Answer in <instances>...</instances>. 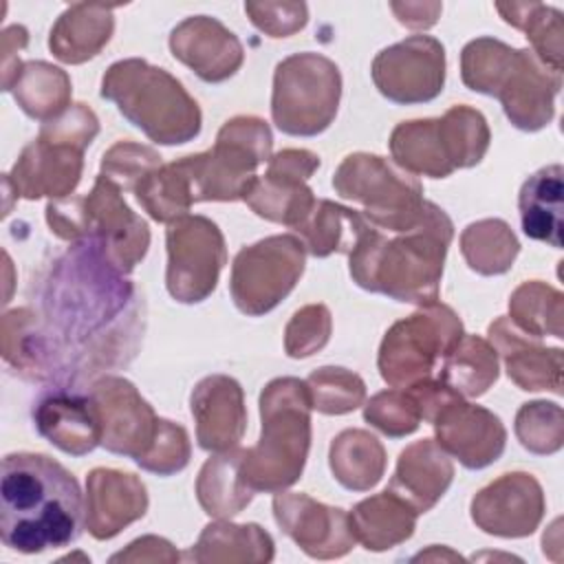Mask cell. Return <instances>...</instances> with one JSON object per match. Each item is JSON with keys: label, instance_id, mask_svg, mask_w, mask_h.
<instances>
[{"label": "cell", "instance_id": "obj_1", "mask_svg": "<svg viewBox=\"0 0 564 564\" xmlns=\"http://www.w3.org/2000/svg\"><path fill=\"white\" fill-rule=\"evenodd\" d=\"M40 326L55 352L59 381L126 366L143 337L134 284L90 238L57 256L40 289Z\"/></svg>", "mask_w": 564, "mask_h": 564}, {"label": "cell", "instance_id": "obj_2", "mask_svg": "<svg viewBox=\"0 0 564 564\" xmlns=\"http://www.w3.org/2000/svg\"><path fill=\"white\" fill-rule=\"evenodd\" d=\"M84 527L77 478L46 454L2 458L0 538L18 553H42L75 542Z\"/></svg>", "mask_w": 564, "mask_h": 564}, {"label": "cell", "instance_id": "obj_3", "mask_svg": "<svg viewBox=\"0 0 564 564\" xmlns=\"http://www.w3.org/2000/svg\"><path fill=\"white\" fill-rule=\"evenodd\" d=\"M454 238L449 216L427 200L421 220L394 238L372 227L348 253L357 286L397 302L430 304L438 300L443 262Z\"/></svg>", "mask_w": 564, "mask_h": 564}, {"label": "cell", "instance_id": "obj_4", "mask_svg": "<svg viewBox=\"0 0 564 564\" xmlns=\"http://www.w3.org/2000/svg\"><path fill=\"white\" fill-rule=\"evenodd\" d=\"M460 75L469 90L496 97L509 121L524 132L549 126L555 115L562 73L546 68L529 48L476 37L463 48Z\"/></svg>", "mask_w": 564, "mask_h": 564}, {"label": "cell", "instance_id": "obj_5", "mask_svg": "<svg viewBox=\"0 0 564 564\" xmlns=\"http://www.w3.org/2000/svg\"><path fill=\"white\" fill-rule=\"evenodd\" d=\"M311 410L306 381L280 377L267 383L260 394L262 432L240 463L242 480L253 494H278L297 482L311 447Z\"/></svg>", "mask_w": 564, "mask_h": 564}, {"label": "cell", "instance_id": "obj_6", "mask_svg": "<svg viewBox=\"0 0 564 564\" xmlns=\"http://www.w3.org/2000/svg\"><path fill=\"white\" fill-rule=\"evenodd\" d=\"M101 97L156 143L178 145L200 132L203 115L196 99L165 68L141 57L115 62L101 79Z\"/></svg>", "mask_w": 564, "mask_h": 564}, {"label": "cell", "instance_id": "obj_7", "mask_svg": "<svg viewBox=\"0 0 564 564\" xmlns=\"http://www.w3.org/2000/svg\"><path fill=\"white\" fill-rule=\"evenodd\" d=\"M489 139L482 112L452 106L443 117L399 123L390 134V152L394 163L410 174L445 178L454 170L478 165Z\"/></svg>", "mask_w": 564, "mask_h": 564}, {"label": "cell", "instance_id": "obj_8", "mask_svg": "<svg viewBox=\"0 0 564 564\" xmlns=\"http://www.w3.org/2000/svg\"><path fill=\"white\" fill-rule=\"evenodd\" d=\"M271 130L258 117H234L218 130L214 148L176 161L192 200H245L260 163L271 159Z\"/></svg>", "mask_w": 564, "mask_h": 564}, {"label": "cell", "instance_id": "obj_9", "mask_svg": "<svg viewBox=\"0 0 564 564\" xmlns=\"http://www.w3.org/2000/svg\"><path fill=\"white\" fill-rule=\"evenodd\" d=\"M333 187L341 198L359 203L372 227L394 234L412 229L427 205L414 174L368 152L348 154L333 174Z\"/></svg>", "mask_w": 564, "mask_h": 564}, {"label": "cell", "instance_id": "obj_10", "mask_svg": "<svg viewBox=\"0 0 564 564\" xmlns=\"http://www.w3.org/2000/svg\"><path fill=\"white\" fill-rule=\"evenodd\" d=\"M339 97L341 75L333 59L311 51L289 55L273 73V123L291 137H315L333 123Z\"/></svg>", "mask_w": 564, "mask_h": 564}, {"label": "cell", "instance_id": "obj_11", "mask_svg": "<svg viewBox=\"0 0 564 564\" xmlns=\"http://www.w3.org/2000/svg\"><path fill=\"white\" fill-rule=\"evenodd\" d=\"M463 335V322L449 306L423 304L388 328L377 359L383 381L390 388H410L427 379Z\"/></svg>", "mask_w": 564, "mask_h": 564}, {"label": "cell", "instance_id": "obj_12", "mask_svg": "<svg viewBox=\"0 0 564 564\" xmlns=\"http://www.w3.org/2000/svg\"><path fill=\"white\" fill-rule=\"evenodd\" d=\"M304 245L280 234L242 247L231 264L229 291L236 308L258 317L273 311L297 284L304 271Z\"/></svg>", "mask_w": 564, "mask_h": 564}, {"label": "cell", "instance_id": "obj_13", "mask_svg": "<svg viewBox=\"0 0 564 564\" xmlns=\"http://www.w3.org/2000/svg\"><path fill=\"white\" fill-rule=\"evenodd\" d=\"M165 286L176 302L196 304L212 295L227 262L225 238L205 216H183L167 225Z\"/></svg>", "mask_w": 564, "mask_h": 564}, {"label": "cell", "instance_id": "obj_14", "mask_svg": "<svg viewBox=\"0 0 564 564\" xmlns=\"http://www.w3.org/2000/svg\"><path fill=\"white\" fill-rule=\"evenodd\" d=\"M79 240H95L104 256L126 275L143 260L150 247L148 223L126 205L121 189L101 174L90 194L79 196Z\"/></svg>", "mask_w": 564, "mask_h": 564}, {"label": "cell", "instance_id": "obj_15", "mask_svg": "<svg viewBox=\"0 0 564 564\" xmlns=\"http://www.w3.org/2000/svg\"><path fill=\"white\" fill-rule=\"evenodd\" d=\"M377 90L394 104H427L445 84V46L432 35H410L377 53L370 66Z\"/></svg>", "mask_w": 564, "mask_h": 564}, {"label": "cell", "instance_id": "obj_16", "mask_svg": "<svg viewBox=\"0 0 564 564\" xmlns=\"http://www.w3.org/2000/svg\"><path fill=\"white\" fill-rule=\"evenodd\" d=\"M319 167V156L311 150H282L269 159L264 176H256L245 203L271 223L295 229L315 207L313 189L306 185Z\"/></svg>", "mask_w": 564, "mask_h": 564}, {"label": "cell", "instance_id": "obj_17", "mask_svg": "<svg viewBox=\"0 0 564 564\" xmlns=\"http://www.w3.org/2000/svg\"><path fill=\"white\" fill-rule=\"evenodd\" d=\"M101 421V447L132 458L145 456L159 432V416L139 394L134 383L123 377L104 375L88 390Z\"/></svg>", "mask_w": 564, "mask_h": 564}, {"label": "cell", "instance_id": "obj_18", "mask_svg": "<svg viewBox=\"0 0 564 564\" xmlns=\"http://www.w3.org/2000/svg\"><path fill=\"white\" fill-rule=\"evenodd\" d=\"M542 516V487L527 471L502 474L471 500L474 524L498 538H527L540 527Z\"/></svg>", "mask_w": 564, "mask_h": 564}, {"label": "cell", "instance_id": "obj_19", "mask_svg": "<svg viewBox=\"0 0 564 564\" xmlns=\"http://www.w3.org/2000/svg\"><path fill=\"white\" fill-rule=\"evenodd\" d=\"M273 516L280 529L311 557H341L355 546L348 513L306 494H275Z\"/></svg>", "mask_w": 564, "mask_h": 564}, {"label": "cell", "instance_id": "obj_20", "mask_svg": "<svg viewBox=\"0 0 564 564\" xmlns=\"http://www.w3.org/2000/svg\"><path fill=\"white\" fill-rule=\"evenodd\" d=\"M432 425L436 443L467 469H482L505 452L507 430L502 421L487 408L467 403L463 397L445 403L432 419Z\"/></svg>", "mask_w": 564, "mask_h": 564}, {"label": "cell", "instance_id": "obj_21", "mask_svg": "<svg viewBox=\"0 0 564 564\" xmlns=\"http://www.w3.org/2000/svg\"><path fill=\"white\" fill-rule=\"evenodd\" d=\"M84 167V150L64 141L40 137L31 141L4 181L13 187L15 196L37 200L66 198L77 187Z\"/></svg>", "mask_w": 564, "mask_h": 564}, {"label": "cell", "instance_id": "obj_22", "mask_svg": "<svg viewBox=\"0 0 564 564\" xmlns=\"http://www.w3.org/2000/svg\"><path fill=\"white\" fill-rule=\"evenodd\" d=\"M33 423L42 438L70 456L90 454L101 445V421L90 392L57 386L33 408Z\"/></svg>", "mask_w": 564, "mask_h": 564}, {"label": "cell", "instance_id": "obj_23", "mask_svg": "<svg viewBox=\"0 0 564 564\" xmlns=\"http://www.w3.org/2000/svg\"><path fill=\"white\" fill-rule=\"evenodd\" d=\"M170 51L209 84L229 79L245 62L236 33L209 15H192L176 24L170 33Z\"/></svg>", "mask_w": 564, "mask_h": 564}, {"label": "cell", "instance_id": "obj_24", "mask_svg": "<svg viewBox=\"0 0 564 564\" xmlns=\"http://www.w3.org/2000/svg\"><path fill=\"white\" fill-rule=\"evenodd\" d=\"M148 509L145 485L128 471L97 467L86 478L84 524L95 540H110L143 518Z\"/></svg>", "mask_w": 564, "mask_h": 564}, {"label": "cell", "instance_id": "obj_25", "mask_svg": "<svg viewBox=\"0 0 564 564\" xmlns=\"http://www.w3.org/2000/svg\"><path fill=\"white\" fill-rule=\"evenodd\" d=\"M192 414L196 421V441L205 452L234 449L247 430V410L242 388L227 375H212L192 390Z\"/></svg>", "mask_w": 564, "mask_h": 564}, {"label": "cell", "instance_id": "obj_26", "mask_svg": "<svg viewBox=\"0 0 564 564\" xmlns=\"http://www.w3.org/2000/svg\"><path fill=\"white\" fill-rule=\"evenodd\" d=\"M489 344L502 355L509 379L520 390L562 392V350L549 348L513 326L509 317H498L489 326Z\"/></svg>", "mask_w": 564, "mask_h": 564}, {"label": "cell", "instance_id": "obj_27", "mask_svg": "<svg viewBox=\"0 0 564 564\" xmlns=\"http://www.w3.org/2000/svg\"><path fill=\"white\" fill-rule=\"evenodd\" d=\"M452 478L454 465L447 452L436 441L423 438L399 454L388 489L405 500L416 513H425L443 498Z\"/></svg>", "mask_w": 564, "mask_h": 564}, {"label": "cell", "instance_id": "obj_28", "mask_svg": "<svg viewBox=\"0 0 564 564\" xmlns=\"http://www.w3.org/2000/svg\"><path fill=\"white\" fill-rule=\"evenodd\" d=\"M112 4L75 2L57 18L48 35L51 53L64 64H84L99 55L115 31Z\"/></svg>", "mask_w": 564, "mask_h": 564}, {"label": "cell", "instance_id": "obj_29", "mask_svg": "<svg viewBox=\"0 0 564 564\" xmlns=\"http://www.w3.org/2000/svg\"><path fill=\"white\" fill-rule=\"evenodd\" d=\"M522 231L531 240L562 249V212H564V170L560 163L540 167L531 174L518 196Z\"/></svg>", "mask_w": 564, "mask_h": 564}, {"label": "cell", "instance_id": "obj_30", "mask_svg": "<svg viewBox=\"0 0 564 564\" xmlns=\"http://www.w3.org/2000/svg\"><path fill=\"white\" fill-rule=\"evenodd\" d=\"M416 511L390 489L370 496L348 511L355 540L368 551H386L405 542L416 527Z\"/></svg>", "mask_w": 564, "mask_h": 564}, {"label": "cell", "instance_id": "obj_31", "mask_svg": "<svg viewBox=\"0 0 564 564\" xmlns=\"http://www.w3.org/2000/svg\"><path fill=\"white\" fill-rule=\"evenodd\" d=\"M370 229V223L355 209L333 200H315L311 214L293 229L300 234L304 249L315 258L330 253H350L359 238Z\"/></svg>", "mask_w": 564, "mask_h": 564}, {"label": "cell", "instance_id": "obj_32", "mask_svg": "<svg viewBox=\"0 0 564 564\" xmlns=\"http://www.w3.org/2000/svg\"><path fill=\"white\" fill-rule=\"evenodd\" d=\"M328 463L341 487L368 491L386 471V449L377 436L366 430H344L330 443Z\"/></svg>", "mask_w": 564, "mask_h": 564}, {"label": "cell", "instance_id": "obj_33", "mask_svg": "<svg viewBox=\"0 0 564 564\" xmlns=\"http://www.w3.org/2000/svg\"><path fill=\"white\" fill-rule=\"evenodd\" d=\"M194 562H271L273 540L258 524L212 522L187 553Z\"/></svg>", "mask_w": 564, "mask_h": 564}, {"label": "cell", "instance_id": "obj_34", "mask_svg": "<svg viewBox=\"0 0 564 564\" xmlns=\"http://www.w3.org/2000/svg\"><path fill=\"white\" fill-rule=\"evenodd\" d=\"M245 449H227L212 456L196 480V496L207 516L231 518L240 513L253 498L240 474Z\"/></svg>", "mask_w": 564, "mask_h": 564}, {"label": "cell", "instance_id": "obj_35", "mask_svg": "<svg viewBox=\"0 0 564 564\" xmlns=\"http://www.w3.org/2000/svg\"><path fill=\"white\" fill-rule=\"evenodd\" d=\"M7 93H13L18 106L33 119L51 121L70 106L68 75L48 62H24Z\"/></svg>", "mask_w": 564, "mask_h": 564}, {"label": "cell", "instance_id": "obj_36", "mask_svg": "<svg viewBox=\"0 0 564 564\" xmlns=\"http://www.w3.org/2000/svg\"><path fill=\"white\" fill-rule=\"evenodd\" d=\"M438 379L460 397H480L498 379V352L487 339L463 335L443 357Z\"/></svg>", "mask_w": 564, "mask_h": 564}, {"label": "cell", "instance_id": "obj_37", "mask_svg": "<svg viewBox=\"0 0 564 564\" xmlns=\"http://www.w3.org/2000/svg\"><path fill=\"white\" fill-rule=\"evenodd\" d=\"M496 9L507 24L524 31L531 42V53L551 70L562 73V13L542 2H498Z\"/></svg>", "mask_w": 564, "mask_h": 564}, {"label": "cell", "instance_id": "obj_38", "mask_svg": "<svg viewBox=\"0 0 564 564\" xmlns=\"http://www.w3.org/2000/svg\"><path fill=\"white\" fill-rule=\"evenodd\" d=\"M460 251L471 271L480 275H500L513 267L520 242L505 220L485 218L463 229Z\"/></svg>", "mask_w": 564, "mask_h": 564}, {"label": "cell", "instance_id": "obj_39", "mask_svg": "<svg viewBox=\"0 0 564 564\" xmlns=\"http://www.w3.org/2000/svg\"><path fill=\"white\" fill-rule=\"evenodd\" d=\"M509 319L531 337H564V297L557 289L531 280L522 282L509 297Z\"/></svg>", "mask_w": 564, "mask_h": 564}, {"label": "cell", "instance_id": "obj_40", "mask_svg": "<svg viewBox=\"0 0 564 564\" xmlns=\"http://www.w3.org/2000/svg\"><path fill=\"white\" fill-rule=\"evenodd\" d=\"M141 207L159 223H172L187 216L194 205L185 174L176 161L150 172L132 192Z\"/></svg>", "mask_w": 564, "mask_h": 564}, {"label": "cell", "instance_id": "obj_41", "mask_svg": "<svg viewBox=\"0 0 564 564\" xmlns=\"http://www.w3.org/2000/svg\"><path fill=\"white\" fill-rule=\"evenodd\" d=\"M313 410L322 414H348L364 405L366 383L364 379L339 366H324L306 379Z\"/></svg>", "mask_w": 564, "mask_h": 564}, {"label": "cell", "instance_id": "obj_42", "mask_svg": "<svg viewBox=\"0 0 564 564\" xmlns=\"http://www.w3.org/2000/svg\"><path fill=\"white\" fill-rule=\"evenodd\" d=\"M516 436L533 454H555L564 441V414L557 403H522L516 414Z\"/></svg>", "mask_w": 564, "mask_h": 564}, {"label": "cell", "instance_id": "obj_43", "mask_svg": "<svg viewBox=\"0 0 564 564\" xmlns=\"http://www.w3.org/2000/svg\"><path fill=\"white\" fill-rule=\"evenodd\" d=\"M364 419L390 438H401L416 432L421 419L419 405L405 388H390L377 392L364 405Z\"/></svg>", "mask_w": 564, "mask_h": 564}, {"label": "cell", "instance_id": "obj_44", "mask_svg": "<svg viewBox=\"0 0 564 564\" xmlns=\"http://www.w3.org/2000/svg\"><path fill=\"white\" fill-rule=\"evenodd\" d=\"M161 165L156 150L132 141H119L104 154L101 176L112 181L119 189L134 192V187Z\"/></svg>", "mask_w": 564, "mask_h": 564}, {"label": "cell", "instance_id": "obj_45", "mask_svg": "<svg viewBox=\"0 0 564 564\" xmlns=\"http://www.w3.org/2000/svg\"><path fill=\"white\" fill-rule=\"evenodd\" d=\"M330 313L324 304H308L293 313L284 330V350L293 359L315 355L328 344L330 337Z\"/></svg>", "mask_w": 564, "mask_h": 564}, {"label": "cell", "instance_id": "obj_46", "mask_svg": "<svg viewBox=\"0 0 564 564\" xmlns=\"http://www.w3.org/2000/svg\"><path fill=\"white\" fill-rule=\"evenodd\" d=\"M189 436L183 425H176L167 419L159 421L156 438L145 456L137 460V465L145 471L159 474V476H172L187 467L189 463Z\"/></svg>", "mask_w": 564, "mask_h": 564}, {"label": "cell", "instance_id": "obj_47", "mask_svg": "<svg viewBox=\"0 0 564 564\" xmlns=\"http://www.w3.org/2000/svg\"><path fill=\"white\" fill-rule=\"evenodd\" d=\"M245 11L271 37L293 35L308 22V7L304 2H245Z\"/></svg>", "mask_w": 564, "mask_h": 564}, {"label": "cell", "instance_id": "obj_48", "mask_svg": "<svg viewBox=\"0 0 564 564\" xmlns=\"http://www.w3.org/2000/svg\"><path fill=\"white\" fill-rule=\"evenodd\" d=\"M99 132V121L95 112L86 104H70L59 117L44 121L40 128V137L64 141L86 150Z\"/></svg>", "mask_w": 564, "mask_h": 564}, {"label": "cell", "instance_id": "obj_49", "mask_svg": "<svg viewBox=\"0 0 564 564\" xmlns=\"http://www.w3.org/2000/svg\"><path fill=\"white\" fill-rule=\"evenodd\" d=\"M176 549L156 535H143L128 544L126 551L115 553L110 562H176Z\"/></svg>", "mask_w": 564, "mask_h": 564}, {"label": "cell", "instance_id": "obj_50", "mask_svg": "<svg viewBox=\"0 0 564 564\" xmlns=\"http://www.w3.org/2000/svg\"><path fill=\"white\" fill-rule=\"evenodd\" d=\"M26 42H29V33L22 24H13L2 31V90H9L15 73L22 66L15 53L22 51Z\"/></svg>", "mask_w": 564, "mask_h": 564}, {"label": "cell", "instance_id": "obj_51", "mask_svg": "<svg viewBox=\"0 0 564 564\" xmlns=\"http://www.w3.org/2000/svg\"><path fill=\"white\" fill-rule=\"evenodd\" d=\"M390 9L394 11L397 20L410 29H427L436 24L443 4L438 2H392Z\"/></svg>", "mask_w": 564, "mask_h": 564}]
</instances>
